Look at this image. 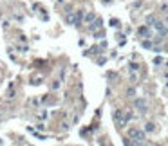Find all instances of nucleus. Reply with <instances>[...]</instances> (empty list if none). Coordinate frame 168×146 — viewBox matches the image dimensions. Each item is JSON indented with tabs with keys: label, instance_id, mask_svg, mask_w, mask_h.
Instances as JSON below:
<instances>
[{
	"label": "nucleus",
	"instance_id": "3",
	"mask_svg": "<svg viewBox=\"0 0 168 146\" xmlns=\"http://www.w3.org/2000/svg\"><path fill=\"white\" fill-rule=\"evenodd\" d=\"M154 29L157 31V34H159V36H163V38H164V36H168V27L161 22V20H157V22L154 24Z\"/></svg>",
	"mask_w": 168,
	"mask_h": 146
},
{
	"label": "nucleus",
	"instance_id": "6",
	"mask_svg": "<svg viewBox=\"0 0 168 146\" xmlns=\"http://www.w3.org/2000/svg\"><path fill=\"white\" fill-rule=\"evenodd\" d=\"M138 33H139V36H143V38H150V25H141V27L138 29Z\"/></svg>",
	"mask_w": 168,
	"mask_h": 146
},
{
	"label": "nucleus",
	"instance_id": "15",
	"mask_svg": "<svg viewBox=\"0 0 168 146\" xmlns=\"http://www.w3.org/2000/svg\"><path fill=\"white\" fill-rule=\"evenodd\" d=\"M127 94H128V98H134V96H136V90H134V88H128Z\"/></svg>",
	"mask_w": 168,
	"mask_h": 146
},
{
	"label": "nucleus",
	"instance_id": "11",
	"mask_svg": "<svg viewBox=\"0 0 168 146\" xmlns=\"http://www.w3.org/2000/svg\"><path fill=\"white\" fill-rule=\"evenodd\" d=\"M154 45V41L152 40H143V47H146V49H150Z\"/></svg>",
	"mask_w": 168,
	"mask_h": 146
},
{
	"label": "nucleus",
	"instance_id": "14",
	"mask_svg": "<svg viewBox=\"0 0 168 146\" xmlns=\"http://www.w3.org/2000/svg\"><path fill=\"white\" fill-rule=\"evenodd\" d=\"M110 25H112V27H119V22H118L116 18H112V20H110Z\"/></svg>",
	"mask_w": 168,
	"mask_h": 146
},
{
	"label": "nucleus",
	"instance_id": "16",
	"mask_svg": "<svg viewBox=\"0 0 168 146\" xmlns=\"http://www.w3.org/2000/svg\"><path fill=\"white\" fill-rule=\"evenodd\" d=\"M166 22H168V16H166Z\"/></svg>",
	"mask_w": 168,
	"mask_h": 146
},
{
	"label": "nucleus",
	"instance_id": "2",
	"mask_svg": "<svg viewBox=\"0 0 168 146\" xmlns=\"http://www.w3.org/2000/svg\"><path fill=\"white\" fill-rule=\"evenodd\" d=\"M112 117H114V121H116V124H118L119 128H123L125 124H127V119H125V112L123 110H114Z\"/></svg>",
	"mask_w": 168,
	"mask_h": 146
},
{
	"label": "nucleus",
	"instance_id": "8",
	"mask_svg": "<svg viewBox=\"0 0 168 146\" xmlns=\"http://www.w3.org/2000/svg\"><path fill=\"white\" fill-rule=\"evenodd\" d=\"M157 22V18L154 16V15H150V16H146V25H150V27H154V24Z\"/></svg>",
	"mask_w": 168,
	"mask_h": 146
},
{
	"label": "nucleus",
	"instance_id": "12",
	"mask_svg": "<svg viewBox=\"0 0 168 146\" xmlns=\"http://www.w3.org/2000/svg\"><path fill=\"white\" fill-rule=\"evenodd\" d=\"M128 69H130L132 72H138V70H139V65H138V63H130V65H128Z\"/></svg>",
	"mask_w": 168,
	"mask_h": 146
},
{
	"label": "nucleus",
	"instance_id": "1",
	"mask_svg": "<svg viewBox=\"0 0 168 146\" xmlns=\"http://www.w3.org/2000/svg\"><path fill=\"white\" fill-rule=\"evenodd\" d=\"M146 132L145 130H139V128H130L128 130V139H132V141H125L127 144H146V135H145Z\"/></svg>",
	"mask_w": 168,
	"mask_h": 146
},
{
	"label": "nucleus",
	"instance_id": "5",
	"mask_svg": "<svg viewBox=\"0 0 168 146\" xmlns=\"http://www.w3.org/2000/svg\"><path fill=\"white\" fill-rule=\"evenodd\" d=\"M81 20H85V16H83V11H76L74 16H72V25H74V27H80V25H81Z\"/></svg>",
	"mask_w": 168,
	"mask_h": 146
},
{
	"label": "nucleus",
	"instance_id": "13",
	"mask_svg": "<svg viewBox=\"0 0 168 146\" xmlns=\"http://www.w3.org/2000/svg\"><path fill=\"white\" fill-rule=\"evenodd\" d=\"M154 63H155V65H163V58H161V56L154 58Z\"/></svg>",
	"mask_w": 168,
	"mask_h": 146
},
{
	"label": "nucleus",
	"instance_id": "9",
	"mask_svg": "<svg viewBox=\"0 0 168 146\" xmlns=\"http://www.w3.org/2000/svg\"><path fill=\"white\" fill-rule=\"evenodd\" d=\"M145 132H148V133L155 132V124H154V123H146V124H145Z\"/></svg>",
	"mask_w": 168,
	"mask_h": 146
},
{
	"label": "nucleus",
	"instance_id": "7",
	"mask_svg": "<svg viewBox=\"0 0 168 146\" xmlns=\"http://www.w3.org/2000/svg\"><path fill=\"white\" fill-rule=\"evenodd\" d=\"M101 24H103L101 20H100V18H96V20H94V22L89 25V29H90V31H96V29H100V27H101Z\"/></svg>",
	"mask_w": 168,
	"mask_h": 146
},
{
	"label": "nucleus",
	"instance_id": "10",
	"mask_svg": "<svg viewBox=\"0 0 168 146\" xmlns=\"http://www.w3.org/2000/svg\"><path fill=\"white\" fill-rule=\"evenodd\" d=\"M94 20H96V15H94V13H89V15H85V24H92Z\"/></svg>",
	"mask_w": 168,
	"mask_h": 146
},
{
	"label": "nucleus",
	"instance_id": "4",
	"mask_svg": "<svg viewBox=\"0 0 168 146\" xmlns=\"http://www.w3.org/2000/svg\"><path fill=\"white\" fill-rule=\"evenodd\" d=\"M134 108H138L139 112H146V101L143 98H138V99H134Z\"/></svg>",
	"mask_w": 168,
	"mask_h": 146
}]
</instances>
